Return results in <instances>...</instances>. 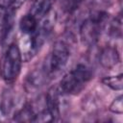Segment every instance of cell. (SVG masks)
I'll list each match as a JSON object with an SVG mask.
<instances>
[{
	"mask_svg": "<svg viewBox=\"0 0 123 123\" xmlns=\"http://www.w3.org/2000/svg\"><path fill=\"white\" fill-rule=\"evenodd\" d=\"M55 1L56 0H34L30 13L37 20H41L49 14Z\"/></svg>",
	"mask_w": 123,
	"mask_h": 123,
	"instance_id": "cell-9",
	"label": "cell"
},
{
	"mask_svg": "<svg viewBox=\"0 0 123 123\" xmlns=\"http://www.w3.org/2000/svg\"><path fill=\"white\" fill-rule=\"evenodd\" d=\"M22 63V54L19 47L11 44L0 62V75L7 83H12L20 73Z\"/></svg>",
	"mask_w": 123,
	"mask_h": 123,
	"instance_id": "cell-3",
	"label": "cell"
},
{
	"mask_svg": "<svg viewBox=\"0 0 123 123\" xmlns=\"http://www.w3.org/2000/svg\"><path fill=\"white\" fill-rule=\"evenodd\" d=\"M60 95H61V90L59 86H51L45 95V108L52 121L57 120L61 114Z\"/></svg>",
	"mask_w": 123,
	"mask_h": 123,
	"instance_id": "cell-6",
	"label": "cell"
},
{
	"mask_svg": "<svg viewBox=\"0 0 123 123\" xmlns=\"http://www.w3.org/2000/svg\"><path fill=\"white\" fill-rule=\"evenodd\" d=\"M120 61L119 53L116 47L111 45H107L104 47L99 56V62L103 67L111 69L114 67Z\"/></svg>",
	"mask_w": 123,
	"mask_h": 123,
	"instance_id": "cell-7",
	"label": "cell"
},
{
	"mask_svg": "<svg viewBox=\"0 0 123 123\" xmlns=\"http://www.w3.org/2000/svg\"><path fill=\"white\" fill-rule=\"evenodd\" d=\"M70 50L68 44L63 40H58L52 47L46 62L43 65L48 76L56 75L62 70L68 62Z\"/></svg>",
	"mask_w": 123,
	"mask_h": 123,
	"instance_id": "cell-4",
	"label": "cell"
},
{
	"mask_svg": "<svg viewBox=\"0 0 123 123\" xmlns=\"http://www.w3.org/2000/svg\"><path fill=\"white\" fill-rule=\"evenodd\" d=\"M109 34H110V36H111L112 37H115V38L121 37V35H122V19H121L120 14L111 22L110 29H109Z\"/></svg>",
	"mask_w": 123,
	"mask_h": 123,
	"instance_id": "cell-15",
	"label": "cell"
},
{
	"mask_svg": "<svg viewBox=\"0 0 123 123\" xmlns=\"http://www.w3.org/2000/svg\"><path fill=\"white\" fill-rule=\"evenodd\" d=\"M51 30V26L48 21H44L42 25L37 26V30L28 35L29 36V41H28V49L23 54L22 59L25 61H28L32 59L41 48L43 45L46 37H48Z\"/></svg>",
	"mask_w": 123,
	"mask_h": 123,
	"instance_id": "cell-5",
	"label": "cell"
},
{
	"mask_svg": "<svg viewBox=\"0 0 123 123\" xmlns=\"http://www.w3.org/2000/svg\"><path fill=\"white\" fill-rule=\"evenodd\" d=\"M26 0H11V5H10V8L12 9L13 11L16 10V9H19L25 2Z\"/></svg>",
	"mask_w": 123,
	"mask_h": 123,
	"instance_id": "cell-18",
	"label": "cell"
},
{
	"mask_svg": "<svg viewBox=\"0 0 123 123\" xmlns=\"http://www.w3.org/2000/svg\"><path fill=\"white\" fill-rule=\"evenodd\" d=\"M47 77H49V76L43 67L38 70H34L27 77L26 86L29 88V90L37 89V88H39V86H43Z\"/></svg>",
	"mask_w": 123,
	"mask_h": 123,
	"instance_id": "cell-10",
	"label": "cell"
},
{
	"mask_svg": "<svg viewBox=\"0 0 123 123\" xmlns=\"http://www.w3.org/2000/svg\"><path fill=\"white\" fill-rule=\"evenodd\" d=\"M35 117H36V112L31 104L25 105L24 107H22V109L16 114H14V120L19 121V122L35 121Z\"/></svg>",
	"mask_w": 123,
	"mask_h": 123,
	"instance_id": "cell-13",
	"label": "cell"
},
{
	"mask_svg": "<svg viewBox=\"0 0 123 123\" xmlns=\"http://www.w3.org/2000/svg\"><path fill=\"white\" fill-rule=\"evenodd\" d=\"M102 83L113 90H121L123 88V75L120 73L116 76H109L102 79Z\"/></svg>",
	"mask_w": 123,
	"mask_h": 123,
	"instance_id": "cell-14",
	"label": "cell"
},
{
	"mask_svg": "<svg viewBox=\"0 0 123 123\" xmlns=\"http://www.w3.org/2000/svg\"><path fill=\"white\" fill-rule=\"evenodd\" d=\"M11 0H0V6L4 8H10Z\"/></svg>",
	"mask_w": 123,
	"mask_h": 123,
	"instance_id": "cell-19",
	"label": "cell"
},
{
	"mask_svg": "<svg viewBox=\"0 0 123 123\" xmlns=\"http://www.w3.org/2000/svg\"><path fill=\"white\" fill-rule=\"evenodd\" d=\"M109 14L104 11H95L86 18L80 27L81 42L87 46H93L99 40L108 21Z\"/></svg>",
	"mask_w": 123,
	"mask_h": 123,
	"instance_id": "cell-2",
	"label": "cell"
},
{
	"mask_svg": "<svg viewBox=\"0 0 123 123\" xmlns=\"http://www.w3.org/2000/svg\"><path fill=\"white\" fill-rule=\"evenodd\" d=\"M15 104V100H14V94L13 91L11 88H6L1 96V100H0V111L1 113L4 116L9 115L14 107Z\"/></svg>",
	"mask_w": 123,
	"mask_h": 123,
	"instance_id": "cell-11",
	"label": "cell"
},
{
	"mask_svg": "<svg viewBox=\"0 0 123 123\" xmlns=\"http://www.w3.org/2000/svg\"><path fill=\"white\" fill-rule=\"evenodd\" d=\"M84 0H61V8L65 13L74 12L83 3Z\"/></svg>",
	"mask_w": 123,
	"mask_h": 123,
	"instance_id": "cell-16",
	"label": "cell"
},
{
	"mask_svg": "<svg viewBox=\"0 0 123 123\" xmlns=\"http://www.w3.org/2000/svg\"><path fill=\"white\" fill-rule=\"evenodd\" d=\"M91 78V68L85 63H79L62 78L59 88L62 93L76 95L85 88Z\"/></svg>",
	"mask_w": 123,
	"mask_h": 123,
	"instance_id": "cell-1",
	"label": "cell"
},
{
	"mask_svg": "<svg viewBox=\"0 0 123 123\" xmlns=\"http://www.w3.org/2000/svg\"><path fill=\"white\" fill-rule=\"evenodd\" d=\"M37 26H38V20L31 13H28L23 17H21L19 21V29L25 35H30L34 33L37 30Z\"/></svg>",
	"mask_w": 123,
	"mask_h": 123,
	"instance_id": "cell-12",
	"label": "cell"
},
{
	"mask_svg": "<svg viewBox=\"0 0 123 123\" xmlns=\"http://www.w3.org/2000/svg\"><path fill=\"white\" fill-rule=\"evenodd\" d=\"M13 23V10L0 6V41L4 40L12 29Z\"/></svg>",
	"mask_w": 123,
	"mask_h": 123,
	"instance_id": "cell-8",
	"label": "cell"
},
{
	"mask_svg": "<svg viewBox=\"0 0 123 123\" xmlns=\"http://www.w3.org/2000/svg\"><path fill=\"white\" fill-rule=\"evenodd\" d=\"M109 109L113 113L122 114L123 113V97H122V95H119L118 97H116L111 102Z\"/></svg>",
	"mask_w": 123,
	"mask_h": 123,
	"instance_id": "cell-17",
	"label": "cell"
}]
</instances>
